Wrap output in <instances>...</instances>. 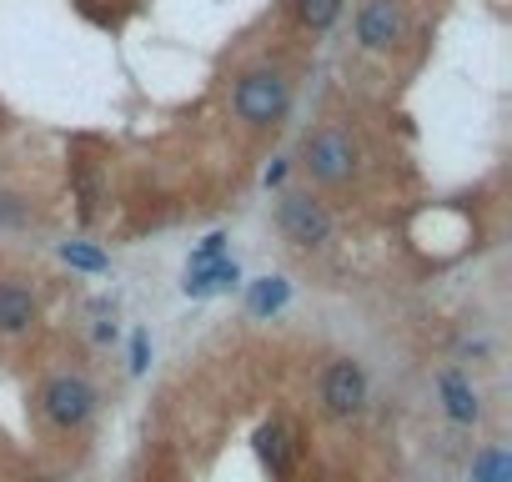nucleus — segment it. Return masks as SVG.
<instances>
[{"label":"nucleus","instance_id":"1","mask_svg":"<svg viewBox=\"0 0 512 482\" xmlns=\"http://www.w3.org/2000/svg\"><path fill=\"white\" fill-rule=\"evenodd\" d=\"M231 106H236V116H241L246 126H272V121L292 106V86H287V76H282V71L256 66V71H246V76L236 81Z\"/></svg>","mask_w":512,"mask_h":482},{"label":"nucleus","instance_id":"2","mask_svg":"<svg viewBox=\"0 0 512 482\" xmlns=\"http://www.w3.org/2000/svg\"><path fill=\"white\" fill-rule=\"evenodd\" d=\"M277 226H282L287 241H297V247H307V252H317V247H327V241H332V216H327V206H322L317 196H307V191H287V196H282Z\"/></svg>","mask_w":512,"mask_h":482},{"label":"nucleus","instance_id":"3","mask_svg":"<svg viewBox=\"0 0 512 482\" xmlns=\"http://www.w3.org/2000/svg\"><path fill=\"white\" fill-rule=\"evenodd\" d=\"M302 166L312 171V181H322V186H342V181H352V171H357V141H352L347 131L327 126V131H317V136L307 141Z\"/></svg>","mask_w":512,"mask_h":482},{"label":"nucleus","instance_id":"4","mask_svg":"<svg viewBox=\"0 0 512 482\" xmlns=\"http://www.w3.org/2000/svg\"><path fill=\"white\" fill-rule=\"evenodd\" d=\"M322 407H327L332 417H342V422L367 407V372H362V362L337 357V362L322 372Z\"/></svg>","mask_w":512,"mask_h":482},{"label":"nucleus","instance_id":"5","mask_svg":"<svg viewBox=\"0 0 512 482\" xmlns=\"http://www.w3.org/2000/svg\"><path fill=\"white\" fill-rule=\"evenodd\" d=\"M41 407L56 427H81L96 412V387L86 377H51L41 392Z\"/></svg>","mask_w":512,"mask_h":482},{"label":"nucleus","instance_id":"6","mask_svg":"<svg viewBox=\"0 0 512 482\" xmlns=\"http://www.w3.org/2000/svg\"><path fill=\"white\" fill-rule=\"evenodd\" d=\"M407 21H402V6L397 0H367V6L357 11V41L367 51H392L402 41Z\"/></svg>","mask_w":512,"mask_h":482},{"label":"nucleus","instance_id":"7","mask_svg":"<svg viewBox=\"0 0 512 482\" xmlns=\"http://www.w3.org/2000/svg\"><path fill=\"white\" fill-rule=\"evenodd\" d=\"M36 312H41V302H36V292L26 282H0V332L6 337L26 332L36 322Z\"/></svg>","mask_w":512,"mask_h":482},{"label":"nucleus","instance_id":"8","mask_svg":"<svg viewBox=\"0 0 512 482\" xmlns=\"http://www.w3.org/2000/svg\"><path fill=\"white\" fill-rule=\"evenodd\" d=\"M231 282H241V272H236V262H211V267H191L186 272V297H211V292H226Z\"/></svg>","mask_w":512,"mask_h":482},{"label":"nucleus","instance_id":"9","mask_svg":"<svg viewBox=\"0 0 512 482\" xmlns=\"http://www.w3.org/2000/svg\"><path fill=\"white\" fill-rule=\"evenodd\" d=\"M442 397H447V417L452 422H477V397L457 372H442Z\"/></svg>","mask_w":512,"mask_h":482},{"label":"nucleus","instance_id":"10","mask_svg":"<svg viewBox=\"0 0 512 482\" xmlns=\"http://www.w3.org/2000/svg\"><path fill=\"white\" fill-rule=\"evenodd\" d=\"M61 262L76 267V272H106V267H111L106 252L91 247V241H61Z\"/></svg>","mask_w":512,"mask_h":482},{"label":"nucleus","instance_id":"11","mask_svg":"<svg viewBox=\"0 0 512 482\" xmlns=\"http://www.w3.org/2000/svg\"><path fill=\"white\" fill-rule=\"evenodd\" d=\"M297 16H302V26L327 31V26L342 16V0H297Z\"/></svg>","mask_w":512,"mask_h":482},{"label":"nucleus","instance_id":"12","mask_svg":"<svg viewBox=\"0 0 512 482\" xmlns=\"http://www.w3.org/2000/svg\"><path fill=\"white\" fill-rule=\"evenodd\" d=\"M282 302H287V282H282V277H267V282H256V287H251V312H256V317L277 312Z\"/></svg>","mask_w":512,"mask_h":482},{"label":"nucleus","instance_id":"13","mask_svg":"<svg viewBox=\"0 0 512 482\" xmlns=\"http://www.w3.org/2000/svg\"><path fill=\"white\" fill-rule=\"evenodd\" d=\"M507 472H512V462H507L502 447H487V452L472 462V482H507Z\"/></svg>","mask_w":512,"mask_h":482},{"label":"nucleus","instance_id":"14","mask_svg":"<svg viewBox=\"0 0 512 482\" xmlns=\"http://www.w3.org/2000/svg\"><path fill=\"white\" fill-rule=\"evenodd\" d=\"M256 442H262V457H267L277 472H287V442H282V427H277V422L256 432Z\"/></svg>","mask_w":512,"mask_h":482},{"label":"nucleus","instance_id":"15","mask_svg":"<svg viewBox=\"0 0 512 482\" xmlns=\"http://www.w3.org/2000/svg\"><path fill=\"white\" fill-rule=\"evenodd\" d=\"M221 252H226V231H211L201 247L191 252V267H211V262H221ZM191 267H186V272H191Z\"/></svg>","mask_w":512,"mask_h":482},{"label":"nucleus","instance_id":"16","mask_svg":"<svg viewBox=\"0 0 512 482\" xmlns=\"http://www.w3.org/2000/svg\"><path fill=\"white\" fill-rule=\"evenodd\" d=\"M131 372H146V332L131 337Z\"/></svg>","mask_w":512,"mask_h":482},{"label":"nucleus","instance_id":"17","mask_svg":"<svg viewBox=\"0 0 512 482\" xmlns=\"http://www.w3.org/2000/svg\"><path fill=\"white\" fill-rule=\"evenodd\" d=\"M282 176H287V161H272V166H267V186H277Z\"/></svg>","mask_w":512,"mask_h":482}]
</instances>
